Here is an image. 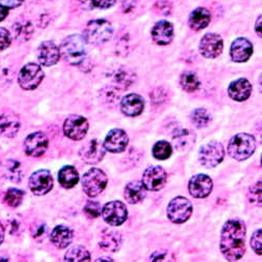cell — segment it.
I'll return each mask as SVG.
<instances>
[{
  "label": "cell",
  "mask_w": 262,
  "mask_h": 262,
  "mask_svg": "<svg viewBox=\"0 0 262 262\" xmlns=\"http://www.w3.org/2000/svg\"><path fill=\"white\" fill-rule=\"evenodd\" d=\"M120 90H118L117 87L113 86H107L102 91L101 94V99H103V102L106 104H116V102L119 100V94Z\"/></svg>",
  "instance_id": "38"
},
{
  "label": "cell",
  "mask_w": 262,
  "mask_h": 262,
  "mask_svg": "<svg viewBox=\"0 0 262 262\" xmlns=\"http://www.w3.org/2000/svg\"><path fill=\"white\" fill-rule=\"evenodd\" d=\"M31 233L34 239L41 242V240L45 239L48 233V227L45 223H35L31 228Z\"/></svg>",
  "instance_id": "40"
},
{
  "label": "cell",
  "mask_w": 262,
  "mask_h": 262,
  "mask_svg": "<svg viewBox=\"0 0 262 262\" xmlns=\"http://www.w3.org/2000/svg\"><path fill=\"white\" fill-rule=\"evenodd\" d=\"M74 232L68 226H57L51 233V242L58 249H65L73 243Z\"/></svg>",
  "instance_id": "26"
},
{
  "label": "cell",
  "mask_w": 262,
  "mask_h": 262,
  "mask_svg": "<svg viewBox=\"0 0 262 262\" xmlns=\"http://www.w3.org/2000/svg\"><path fill=\"white\" fill-rule=\"evenodd\" d=\"M91 2L94 8L103 10L112 8L116 4V0H91Z\"/></svg>",
  "instance_id": "45"
},
{
  "label": "cell",
  "mask_w": 262,
  "mask_h": 262,
  "mask_svg": "<svg viewBox=\"0 0 262 262\" xmlns=\"http://www.w3.org/2000/svg\"><path fill=\"white\" fill-rule=\"evenodd\" d=\"M256 150V139L249 134H238L234 136L228 146V152L236 161H246L250 159Z\"/></svg>",
  "instance_id": "4"
},
{
  "label": "cell",
  "mask_w": 262,
  "mask_h": 262,
  "mask_svg": "<svg viewBox=\"0 0 262 262\" xmlns=\"http://www.w3.org/2000/svg\"><path fill=\"white\" fill-rule=\"evenodd\" d=\"M224 40L223 38L213 33L206 34L200 43V52L203 57L207 59H215L223 53Z\"/></svg>",
  "instance_id": "14"
},
{
  "label": "cell",
  "mask_w": 262,
  "mask_h": 262,
  "mask_svg": "<svg viewBox=\"0 0 262 262\" xmlns=\"http://www.w3.org/2000/svg\"><path fill=\"white\" fill-rule=\"evenodd\" d=\"M193 207L191 202L184 196H177L173 199L167 208V216L173 224H184L188 222L192 215Z\"/></svg>",
  "instance_id": "6"
},
{
  "label": "cell",
  "mask_w": 262,
  "mask_h": 262,
  "mask_svg": "<svg viewBox=\"0 0 262 262\" xmlns=\"http://www.w3.org/2000/svg\"><path fill=\"white\" fill-rule=\"evenodd\" d=\"M91 254L82 246H75L68 250L65 253V261H91Z\"/></svg>",
  "instance_id": "34"
},
{
  "label": "cell",
  "mask_w": 262,
  "mask_h": 262,
  "mask_svg": "<svg viewBox=\"0 0 262 262\" xmlns=\"http://www.w3.org/2000/svg\"><path fill=\"white\" fill-rule=\"evenodd\" d=\"M135 80H136V75L133 72L125 69H120L115 73L113 78V83L115 87H117L118 90L122 92L133 84Z\"/></svg>",
  "instance_id": "30"
},
{
  "label": "cell",
  "mask_w": 262,
  "mask_h": 262,
  "mask_svg": "<svg viewBox=\"0 0 262 262\" xmlns=\"http://www.w3.org/2000/svg\"><path fill=\"white\" fill-rule=\"evenodd\" d=\"M77 2L79 3V5H80L84 10H92V9H94L91 0H77Z\"/></svg>",
  "instance_id": "48"
},
{
  "label": "cell",
  "mask_w": 262,
  "mask_h": 262,
  "mask_svg": "<svg viewBox=\"0 0 262 262\" xmlns=\"http://www.w3.org/2000/svg\"><path fill=\"white\" fill-rule=\"evenodd\" d=\"M252 93V85L246 78H240L233 81L228 87V94L231 99L236 102L248 100Z\"/></svg>",
  "instance_id": "24"
},
{
  "label": "cell",
  "mask_w": 262,
  "mask_h": 262,
  "mask_svg": "<svg viewBox=\"0 0 262 262\" xmlns=\"http://www.w3.org/2000/svg\"><path fill=\"white\" fill-rule=\"evenodd\" d=\"M255 31L259 37H261V16L258 17L256 21V26H255Z\"/></svg>",
  "instance_id": "50"
},
{
  "label": "cell",
  "mask_w": 262,
  "mask_h": 262,
  "mask_svg": "<svg viewBox=\"0 0 262 262\" xmlns=\"http://www.w3.org/2000/svg\"><path fill=\"white\" fill-rule=\"evenodd\" d=\"M8 14H9V9L0 4V21L5 20L6 17L8 16Z\"/></svg>",
  "instance_id": "49"
},
{
  "label": "cell",
  "mask_w": 262,
  "mask_h": 262,
  "mask_svg": "<svg viewBox=\"0 0 262 262\" xmlns=\"http://www.w3.org/2000/svg\"><path fill=\"white\" fill-rule=\"evenodd\" d=\"M225 158V148L222 143L212 141L201 147L199 151V161L206 168H214L220 165Z\"/></svg>",
  "instance_id": "7"
},
{
  "label": "cell",
  "mask_w": 262,
  "mask_h": 262,
  "mask_svg": "<svg viewBox=\"0 0 262 262\" xmlns=\"http://www.w3.org/2000/svg\"><path fill=\"white\" fill-rule=\"evenodd\" d=\"M121 112L130 118L140 116L145 107L144 99L138 94H129L121 100Z\"/></svg>",
  "instance_id": "19"
},
{
  "label": "cell",
  "mask_w": 262,
  "mask_h": 262,
  "mask_svg": "<svg viewBox=\"0 0 262 262\" xmlns=\"http://www.w3.org/2000/svg\"><path fill=\"white\" fill-rule=\"evenodd\" d=\"M172 155V146L167 141H160L155 144L152 148V156L155 159L164 161L171 157Z\"/></svg>",
  "instance_id": "36"
},
{
  "label": "cell",
  "mask_w": 262,
  "mask_h": 262,
  "mask_svg": "<svg viewBox=\"0 0 262 262\" xmlns=\"http://www.w3.org/2000/svg\"><path fill=\"white\" fill-rule=\"evenodd\" d=\"M25 192L17 188H10L5 194V203L11 208H17L24 202Z\"/></svg>",
  "instance_id": "37"
},
{
  "label": "cell",
  "mask_w": 262,
  "mask_h": 262,
  "mask_svg": "<svg viewBox=\"0 0 262 262\" xmlns=\"http://www.w3.org/2000/svg\"><path fill=\"white\" fill-rule=\"evenodd\" d=\"M20 119L13 113H5L0 115V136L6 138H14L20 130Z\"/></svg>",
  "instance_id": "25"
},
{
  "label": "cell",
  "mask_w": 262,
  "mask_h": 262,
  "mask_svg": "<svg viewBox=\"0 0 262 262\" xmlns=\"http://www.w3.org/2000/svg\"><path fill=\"white\" fill-rule=\"evenodd\" d=\"M196 141L193 131L186 128H178L172 134V144L178 151L185 152L190 150Z\"/></svg>",
  "instance_id": "23"
},
{
  "label": "cell",
  "mask_w": 262,
  "mask_h": 262,
  "mask_svg": "<svg viewBox=\"0 0 262 262\" xmlns=\"http://www.w3.org/2000/svg\"><path fill=\"white\" fill-rule=\"evenodd\" d=\"M29 187L31 191L37 196L48 194L54 187V180L52 173L47 169L35 171L29 180Z\"/></svg>",
  "instance_id": "11"
},
{
  "label": "cell",
  "mask_w": 262,
  "mask_h": 262,
  "mask_svg": "<svg viewBox=\"0 0 262 262\" xmlns=\"http://www.w3.org/2000/svg\"><path fill=\"white\" fill-rule=\"evenodd\" d=\"M249 200L252 204L261 206V181H258L254 186L250 188Z\"/></svg>",
  "instance_id": "41"
},
{
  "label": "cell",
  "mask_w": 262,
  "mask_h": 262,
  "mask_svg": "<svg viewBox=\"0 0 262 262\" xmlns=\"http://www.w3.org/2000/svg\"><path fill=\"white\" fill-rule=\"evenodd\" d=\"M129 144V138L123 129H113L107 134L104 140V147L112 154H121Z\"/></svg>",
  "instance_id": "17"
},
{
  "label": "cell",
  "mask_w": 262,
  "mask_h": 262,
  "mask_svg": "<svg viewBox=\"0 0 262 262\" xmlns=\"http://www.w3.org/2000/svg\"><path fill=\"white\" fill-rule=\"evenodd\" d=\"M157 10L163 15H169L172 9L168 0H160V2L157 4Z\"/></svg>",
  "instance_id": "46"
},
{
  "label": "cell",
  "mask_w": 262,
  "mask_h": 262,
  "mask_svg": "<svg viewBox=\"0 0 262 262\" xmlns=\"http://www.w3.org/2000/svg\"><path fill=\"white\" fill-rule=\"evenodd\" d=\"M84 214L91 218V220H95V218H98L101 215V207L100 204L97 202H87L84 209H83Z\"/></svg>",
  "instance_id": "39"
},
{
  "label": "cell",
  "mask_w": 262,
  "mask_h": 262,
  "mask_svg": "<svg viewBox=\"0 0 262 262\" xmlns=\"http://www.w3.org/2000/svg\"><path fill=\"white\" fill-rule=\"evenodd\" d=\"M58 180L63 188L72 189L79 183L80 177L74 166H65L59 171Z\"/></svg>",
  "instance_id": "29"
},
{
  "label": "cell",
  "mask_w": 262,
  "mask_h": 262,
  "mask_svg": "<svg viewBox=\"0 0 262 262\" xmlns=\"http://www.w3.org/2000/svg\"><path fill=\"white\" fill-rule=\"evenodd\" d=\"M25 0H0V4L8 9H15L24 4Z\"/></svg>",
  "instance_id": "47"
},
{
  "label": "cell",
  "mask_w": 262,
  "mask_h": 262,
  "mask_svg": "<svg viewBox=\"0 0 262 262\" xmlns=\"http://www.w3.org/2000/svg\"><path fill=\"white\" fill-rule=\"evenodd\" d=\"M43 78H45V73L40 65L29 63L19 72L18 84L25 91H34L40 85Z\"/></svg>",
  "instance_id": "8"
},
{
  "label": "cell",
  "mask_w": 262,
  "mask_h": 262,
  "mask_svg": "<svg viewBox=\"0 0 262 262\" xmlns=\"http://www.w3.org/2000/svg\"><path fill=\"white\" fill-rule=\"evenodd\" d=\"M12 43V36L11 33L5 29L0 28V52L7 50Z\"/></svg>",
  "instance_id": "43"
},
{
  "label": "cell",
  "mask_w": 262,
  "mask_h": 262,
  "mask_svg": "<svg viewBox=\"0 0 262 262\" xmlns=\"http://www.w3.org/2000/svg\"><path fill=\"white\" fill-rule=\"evenodd\" d=\"M261 242H262V237H261V230L258 229L257 231H255L252 235V238H251V247L253 249V251L258 255L260 256L261 255V250H262V245H261Z\"/></svg>",
  "instance_id": "42"
},
{
  "label": "cell",
  "mask_w": 262,
  "mask_h": 262,
  "mask_svg": "<svg viewBox=\"0 0 262 262\" xmlns=\"http://www.w3.org/2000/svg\"><path fill=\"white\" fill-rule=\"evenodd\" d=\"M85 40L80 35H71L65 38L60 47V55L71 65H81L85 62L87 52Z\"/></svg>",
  "instance_id": "2"
},
{
  "label": "cell",
  "mask_w": 262,
  "mask_h": 262,
  "mask_svg": "<svg viewBox=\"0 0 262 262\" xmlns=\"http://www.w3.org/2000/svg\"><path fill=\"white\" fill-rule=\"evenodd\" d=\"M123 245V236L120 232L105 229L100 236L99 246L100 248L109 253L118 252Z\"/></svg>",
  "instance_id": "22"
},
{
  "label": "cell",
  "mask_w": 262,
  "mask_h": 262,
  "mask_svg": "<svg viewBox=\"0 0 262 262\" xmlns=\"http://www.w3.org/2000/svg\"><path fill=\"white\" fill-rule=\"evenodd\" d=\"M5 174L7 179L14 183H20L23 180V168L21 164L15 160H9L5 164Z\"/></svg>",
  "instance_id": "33"
},
{
  "label": "cell",
  "mask_w": 262,
  "mask_h": 262,
  "mask_svg": "<svg viewBox=\"0 0 262 262\" xmlns=\"http://www.w3.org/2000/svg\"><path fill=\"white\" fill-rule=\"evenodd\" d=\"M188 190L195 199H205L213 190V182L206 174H198L191 178L188 184Z\"/></svg>",
  "instance_id": "16"
},
{
  "label": "cell",
  "mask_w": 262,
  "mask_h": 262,
  "mask_svg": "<svg viewBox=\"0 0 262 262\" xmlns=\"http://www.w3.org/2000/svg\"><path fill=\"white\" fill-rule=\"evenodd\" d=\"M113 34L114 28L109 21L105 19H96L87 24L82 37L86 43L100 46L111 39Z\"/></svg>",
  "instance_id": "3"
},
{
  "label": "cell",
  "mask_w": 262,
  "mask_h": 262,
  "mask_svg": "<svg viewBox=\"0 0 262 262\" xmlns=\"http://www.w3.org/2000/svg\"><path fill=\"white\" fill-rule=\"evenodd\" d=\"M107 182V176L104 171L98 168L90 169L81 180L83 191L90 198H96V196L101 194L105 190Z\"/></svg>",
  "instance_id": "5"
},
{
  "label": "cell",
  "mask_w": 262,
  "mask_h": 262,
  "mask_svg": "<svg viewBox=\"0 0 262 262\" xmlns=\"http://www.w3.org/2000/svg\"><path fill=\"white\" fill-rule=\"evenodd\" d=\"M150 98H151L152 103L159 105V104L164 103L165 99L167 98V94L164 92V90L158 89L150 94Z\"/></svg>",
  "instance_id": "44"
},
{
  "label": "cell",
  "mask_w": 262,
  "mask_h": 262,
  "mask_svg": "<svg viewBox=\"0 0 262 262\" xmlns=\"http://www.w3.org/2000/svg\"><path fill=\"white\" fill-rule=\"evenodd\" d=\"M124 198L127 203L136 205L144 201L146 198V189L142 182L133 181L126 185L124 189Z\"/></svg>",
  "instance_id": "27"
},
{
  "label": "cell",
  "mask_w": 262,
  "mask_h": 262,
  "mask_svg": "<svg viewBox=\"0 0 262 262\" xmlns=\"http://www.w3.org/2000/svg\"><path fill=\"white\" fill-rule=\"evenodd\" d=\"M167 183V173L161 166H151L143 174L142 184L146 190L157 192L162 190Z\"/></svg>",
  "instance_id": "12"
},
{
  "label": "cell",
  "mask_w": 262,
  "mask_h": 262,
  "mask_svg": "<svg viewBox=\"0 0 262 262\" xmlns=\"http://www.w3.org/2000/svg\"><path fill=\"white\" fill-rule=\"evenodd\" d=\"M24 147L28 156L33 158L42 157L49 148V138L41 131L31 134L27 137Z\"/></svg>",
  "instance_id": "13"
},
{
  "label": "cell",
  "mask_w": 262,
  "mask_h": 262,
  "mask_svg": "<svg viewBox=\"0 0 262 262\" xmlns=\"http://www.w3.org/2000/svg\"><path fill=\"white\" fill-rule=\"evenodd\" d=\"M151 37L157 45L167 46L172 42L174 37V29L172 24L166 20H161L151 30Z\"/></svg>",
  "instance_id": "21"
},
{
  "label": "cell",
  "mask_w": 262,
  "mask_h": 262,
  "mask_svg": "<svg viewBox=\"0 0 262 262\" xmlns=\"http://www.w3.org/2000/svg\"><path fill=\"white\" fill-rule=\"evenodd\" d=\"M5 235H6V231H5V227L4 225L0 223V246L3 245L4 240H5Z\"/></svg>",
  "instance_id": "51"
},
{
  "label": "cell",
  "mask_w": 262,
  "mask_h": 262,
  "mask_svg": "<svg viewBox=\"0 0 262 262\" xmlns=\"http://www.w3.org/2000/svg\"><path fill=\"white\" fill-rule=\"evenodd\" d=\"M105 154H106V149L103 143L99 140H91L90 142L85 143L79 151L81 159L86 164H91V165L100 163L104 159Z\"/></svg>",
  "instance_id": "15"
},
{
  "label": "cell",
  "mask_w": 262,
  "mask_h": 262,
  "mask_svg": "<svg viewBox=\"0 0 262 262\" xmlns=\"http://www.w3.org/2000/svg\"><path fill=\"white\" fill-rule=\"evenodd\" d=\"M253 54V45L246 38H238L233 41L230 56L234 62L244 63L247 62Z\"/></svg>",
  "instance_id": "20"
},
{
  "label": "cell",
  "mask_w": 262,
  "mask_h": 262,
  "mask_svg": "<svg viewBox=\"0 0 262 262\" xmlns=\"http://www.w3.org/2000/svg\"><path fill=\"white\" fill-rule=\"evenodd\" d=\"M60 50L53 41L42 42L38 48L37 57L38 61L43 67H53L60 60Z\"/></svg>",
  "instance_id": "18"
},
{
  "label": "cell",
  "mask_w": 262,
  "mask_h": 262,
  "mask_svg": "<svg viewBox=\"0 0 262 262\" xmlns=\"http://www.w3.org/2000/svg\"><path fill=\"white\" fill-rule=\"evenodd\" d=\"M34 33V28L30 21L23 20L18 21L13 26V35L16 40L19 42H27L30 40Z\"/></svg>",
  "instance_id": "31"
},
{
  "label": "cell",
  "mask_w": 262,
  "mask_h": 262,
  "mask_svg": "<svg viewBox=\"0 0 262 262\" xmlns=\"http://www.w3.org/2000/svg\"><path fill=\"white\" fill-rule=\"evenodd\" d=\"M98 260H109V261H113L112 258H101V259H98Z\"/></svg>",
  "instance_id": "52"
},
{
  "label": "cell",
  "mask_w": 262,
  "mask_h": 262,
  "mask_svg": "<svg viewBox=\"0 0 262 262\" xmlns=\"http://www.w3.org/2000/svg\"><path fill=\"white\" fill-rule=\"evenodd\" d=\"M89 127L90 124L86 118L78 115H73L64 121L63 133L73 141H80L87 135Z\"/></svg>",
  "instance_id": "10"
},
{
  "label": "cell",
  "mask_w": 262,
  "mask_h": 262,
  "mask_svg": "<svg viewBox=\"0 0 262 262\" xmlns=\"http://www.w3.org/2000/svg\"><path fill=\"white\" fill-rule=\"evenodd\" d=\"M101 214L104 222L112 227H119L123 225L128 217L127 207L119 201L105 204L101 210Z\"/></svg>",
  "instance_id": "9"
},
{
  "label": "cell",
  "mask_w": 262,
  "mask_h": 262,
  "mask_svg": "<svg viewBox=\"0 0 262 262\" xmlns=\"http://www.w3.org/2000/svg\"><path fill=\"white\" fill-rule=\"evenodd\" d=\"M247 227L240 220L228 221L221 233V251L228 261H237L246 254Z\"/></svg>",
  "instance_id": "1"
},
{
  "label": "cell",
  "mask_w": 262,
  "mask_h": 262,
  "mask_svg": "<svg viewBox=\"0 0 262 262\" xmlns=\"http://www.w3.org/2000/svg\"><path fill=\"white\" fill-rule=\"evenodd\" d=\"M211 21V14L205 8L195 9L189 16V27L193 31H202L207 28Z\"/></svg>",
  "instance_id": "28"
},
{
  "label": "cell",
  "mask_w": 262,
  "mask_h": 262,
  "mask_svg": "<svg viewBox=\"0 0 262 262\" xmlns=\"http://www.w3.org/2000/svg\"><path fill=\"white\" fill-rule=\"evenodd\" d=\"M211 115L205 108L194 109L191 114L192 124L199 129L207 127L211 123Z\"/></svg>",
  "instance_id": "35"
},
{
  "label": "cell",
  "mask_w": 262,
  "mask_h": 262,
  "mask_svg": "<svg viewBox=\"0 0 262 262\" xmlns=\"http://www.w3.org/2000/svg\"><path fill=\"white\" fill-rule=\"evenodd\" d=\"M180 84L182 89L187 93H194L198 91L201 86V81L195 73L185 72L180 78Z\"/></svg>",
  "instance_id": "32"
}]
</instances>
